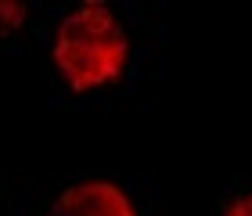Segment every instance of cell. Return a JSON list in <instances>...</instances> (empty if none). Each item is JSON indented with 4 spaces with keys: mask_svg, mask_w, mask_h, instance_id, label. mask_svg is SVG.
Instances as JSON below:
<instances>
[{
    "mask_svg": "<svg viewBox=\"0 0 252 216\" xmlns=\"http://www.w3.org/2000/svg\"><path fill=\"white\" fill-rule=\"evenodd\" d=\"M54 69L76 94L112 87L126 72L130 40L119 15L105 4H83L58 22L54 32Z\"/></svg>",
    "mask_w": 252,
    "mask_h": 216,
    "instance_id": "6da1fadb",
    "label": "cell"
},
{
    "mask_svg": "<svg viewBox=\"0 0 252 216\" xmlns=\"http://www.w3.org/2000/svg\"><path fill=\"white\" fill-rule=\"evenodd\" d=\"M47 216H137V209L112 180H79L51 202Z\"/></svg>",
    "mask_w": 252,
    "mask_h": 216,
    "instance_id": "7a4b0ae2",
    "label": "cell"
},
{
    "mask_svg": "<svg viewBox=\"0 0 252 216\" xmlns=\"http://www.w3.org/2000/svg\"><path fill=\"white\" fill-rule=\"evenodd\" d=\"M29 18V7L26 4H0V40L11 36L15 29H22V22Z\"/></svg>",
    "mask_w": 252,
    "mask_h": 216,
    "instance_id": "3957f363",
    "label": "cell"
},
{
    "mask_svg": "<svg viewBox=\"0 0 252 216\" xmlns=\"http://www.w3.org/2000/svg\"><path fill=\"white\" fill-rule=\"evenodd\" d=\"M227 216H252V191L242 198H234L231 206H227Z\"/></svg>",
    "mask_w": 252,
    "mask_h": 216,
    "instance_id": "277c9868",
    "label": "cell"
}]
</instances>
